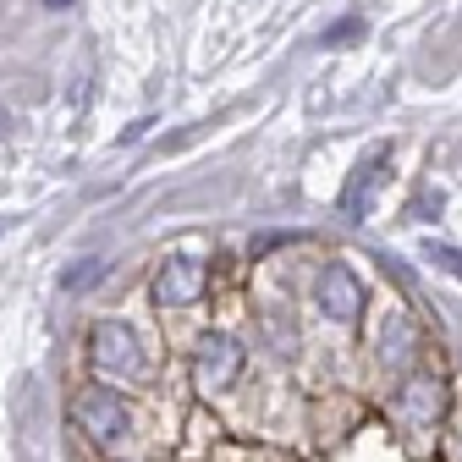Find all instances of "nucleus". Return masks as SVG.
I'll list each match as a JSON object with an SVG mask.
<instances>
[{
	"label": "nucleus",
	"mask_w": 462,
	"mask_h": 462,
	"mask_svg": "<svg viewBox=\"0 0 462 462\" xmlns=\"http://www.w3.org/2000/svg\"><path fill=\"white\" fill-rule=\"evenodd\" d=\"M72 419L83 424V435H94L99 446H116L127 435V402L116 396V391H105V385H88V391H78V402H72Z\"/></svg>",
	"instance_id": "f03ea898"
},
{
	"label": "nucleus",
	"mask_w": 462,
	"mask_h": 462,
	"mask_svg": "<svg viewBox=\"0 0 462 462\" xmlns=\"http://www.w3.org/2000/svg\"><path fill=\"white\" fill-rule=\"evenodd\" d=\"M88 346H94V364H99L105 374H143V353H138L133 325L99 319V325L88 330Z\"/></svg>",
	"instance_id": "7ed1b4c3"
},
{
	"label": "nucleus",
	"mask_w": 462,
	"mask_h": 462,
	"mask_svg": "<svg viewBox=\"0 0 462 462\" xmlns=\"http://www.w3.org/2000/svg\"><path fill=\"white\" fill-rule=\"evenodd\" d=\"M204 286H209V264L193 259V254H171L160 270H154V303L160 309H188L204 298Z\"/></svg>",
	"instance_id": "f257e3e1"
},
{
	"label": "nucleus",
	"mask_w": 462,
	"mask_h": 462,
	"mask_svg": "<svg viewBox=\"0 0 462 462\" xmlns=\"http://www.w3.org/2000/svg\"><path fill=\"white\" fill-rule=\"evenodd\" d=\"M237 374H243V346L231 336H204L199 353H193V385L199 391H226Z\"/></svg>",
	"instance_id": "20e7f679"
},
{
	"label": "nucleus",
	"mask_w": 462,
	"mask_h": 462,
	"mask_svg": "<svg viewBox=\"0 0 462 462\" xmlns=\"http://www.w3.org/2000/svg\"><path fill=\"white\" fill-rule=\"evenodd\" d=\"M385 149H369L358 165H353V177H346V188H341V215L346 220H364L369 215V204H374V193H380V182H385Z\"/></svg>",
	"instance_id": "423d86ee"
},
{
	"label": "nucleus",
	"mask_w": 462,
	"mask_h": 462,
	"mask_svg": "<svg viewBox=\"0 0 462 462\" xmlns=\"http://www.w3.org/2000/svg\"><path fill=\"white\" fill-rule=\"evenodd\" d=\"M424 259H430V264H440L446 275H457V281H462V254H457V248H446V243H430V248H424Z\"/></svg>",
	"instance_id": "0eeeda50"
},
{
	"label": "nucleus",
	"mask_w": 462,
	"mask_h": 462,
	"mask_svg": "<svg viewBox=\"0 0 462 462\" xmlns=\"http://www.w3.org/2000/svg\"><path fill=\"white\" fill-rule=\"evenodd\" d=\"M50 6H55V12H61V6H72V0H50Z\"/></svg>",
	"instance_id": "9d476101"
},
{
	"label": "nucleus",
	"mask_w": 462,
	"mask_h": 462,
	"mask_svg": "<svg viewBox=\"0 0 462 462\" xmlns=\"http://www.w3.org/2000/svg\"><path fill=\"white\" fill-rule=\"evenodd\" d=\"M364 33V17H346V23H336L330 33H325V44H353Z\"/></svg>",
	"instance_id": "6e6552de"
},
{
	"label": "nucleus",
	"mask_w": 462,
	"mask_h": 462,
	"mask_svg": "<svg viewBox=\"0 0 462 462\" xmlns=\"http://www.w3.org/2000/svg\"><path fill=\"white\" fill-rule=\"evenodd\" d=\"M314 303H319L325 319L353 325V319L364 314V286H358V275L346 270V264H330V270L319 275V286H314Z\"/></svg>",
	"instance_id": "39448f33"
},
{
	"label": "nucleus",
	"mask_w": 462,
	"mask_h": 462,
	"mask_svg": "<svg viewBox=\"0 0 462 462\" xmlns=\"http://www.w3.org/2000/svg\"><path fill=\"white\" fill-rule=\"evenodd\" d=\"M99 275V264H83V270H67V286H78V281H94Z\"/></svg>",
	"instance_id": "1a4fd4ad"
}]
</instances>
